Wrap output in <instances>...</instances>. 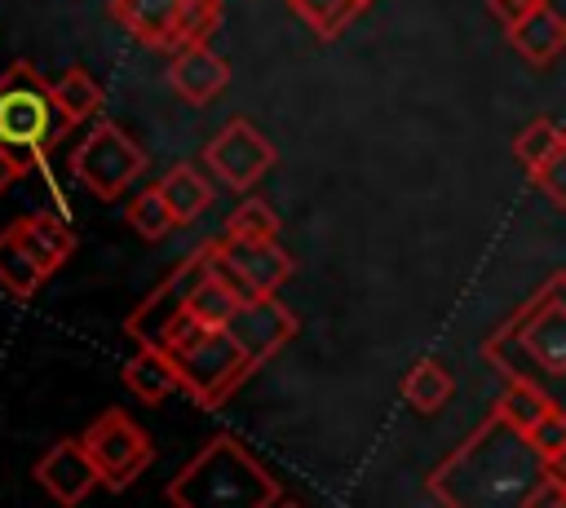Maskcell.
Returning <instances> with one entry per match:
<instances>
[{
	"label": "cell",
	"mask_w": 566,
	"mask_h": 508,
	"mask_svg": "<svg viewBox=\"0 0 566 508\" xmlns=\"http://www.w3.org/2000/svg\"><path fill=\"white\" fill-rule=\"evenodd\" d=\"M75 442H80L97 486H106V490H128L155 464L150 433L124 411H102Z\"/></svg>",
	"instance_id": "cell-7"
},
{
	"label": "cell",
	"mask_w": 566,
	"mask_h": 508,
	"mask_svg": "<svg viewBox=\"0 0 566 508\" xmlns=\"http://www.w3.org/2000/svg\"><path fill=\"white\" fill-rule=\"evenodd\" d=\"M279 230H283L279 212L265 199H256V194L239 199V208L226 216V234L243 239V243H279Z\"/></svg>",
	"instance_id": "cell-24"
},
{
	"label": "cell",
	"mask_w": 566,
	"mask_h": 508,
	"mask_svg": "<svg viewBox=\"0 0 566 508\" xmlns=\"http://www.w3.org/2000/svg\"><path fill=\"white\" fill-rule=\"evenodd\" d=\"M203 163H212V172H217L230 190H252V186L274 168V146L261 137L256 124L230 119V124L203 146Z\"/></svg>",
	"instance_id": "cell-12"
},
{
	"label": "cell",
	"mask_w": 566,
	"mask_h": 508,
	"mask_svg": "<svg viewBox=\"0 0 566 508\" xmlns=\"http://www.w3.org/2000/svg\"><path fill=\"white\" fill-rule=\"evenodd\" d=\"M62 133L66 124L53 106L49 80L31 62H13L0 75V155H9L18 172L27 177L35 163L49 159Z\"/></svg>",
	"instance_id": "cell-5"
},
{
	"label": "cell",
	"mask_w": 566,
	"mask_h": 508,
	"mask_svg": "<svg viewBox=\"0 0 566 508\" xmlns=\"http://www.w3.org/2000/svg\"><path fill=\"white\" fill-rule=\"evenodd\" d=\"M544 473L548 464L535 455L526 433L486 411V420L429 473L424 490L442 508H526Z\"/></svg>",
	"instance_id": "cell-1"
},
{
	"label": "cell",
	"mask_w": 566,
	"mask_h": 508,
	"mask_svg": "<svg viewBox=\"0 0 566 508\" xmlns=\"http://www.w3.org/2000/svg\"><path fill=\"white\" fill-rule=\"evenodd\" d=\"M18 177H22V172H18V163H13L9 155H0V190H9Z\"/></svg>",
	"instance_id": "cell-32"
},
{
	"label": "cell",
	"mask_w": 566,
	"mask_h": 508,
	"mask_svg": "<svg viewBox=\"0 0 566 508\" xmlns=\"http://www.w3.org/2000/svg\"><path fill=\"white\" fill-rule=\"evenodd\" d=\"M124 221L142 234V239H164V234H172L177 225H172V216H168V208H164V199H159V190L155 186H146V190H137L133 199H128V208H124Z\"/></svg>",
	"instance_id": "cell-26"
},
{
	"label": "cell",
	"mask_w": 566,
	"mask_h": 508,
	"mask_svg": "<svg viewBox=\"0 0 566 508\" xmlns=\"http://www.w3.org/2000/svg\"><path fill=\"white\" fill-rule=\"evenodd\" d=\"M208 247H212V269L226 283H234V292L243 300L274 296L296 269V261L283 252V243H243V239L221 234V239H208Z\"/></svg>",
	"instance_id": "cell-10"
},
{
	"label": "cell",
	"mask_w": 566,
	"mask_h": 508,
	"mask_svg": "<svg viewBox=\"0 0 566 508\" xmlns=\"http://www.w3.org/2000/svg\"><path fill=\"white\" fill-rule=\"evenodd\" d=\"M35 481H40V486L62 504V508L84 504V499H88V490L97 486V477H93V468H88V459H84V451H80V442H75V437L53 442V446L35 459Z\"/></svg>",
	"instance_id": "cell-13"
},
{
	"label": "cell",
	"mask_w": 566,
	"mask_h": 508,
	"mask_svg": "<svg viewBox=\"0 0 566 508\" xmlns=\"http://www.w3.org/2000/svg\"><path fill=\"white\" fill-rule=\"evenodd\" d=\"M159 353L168 358L177 389H186L195 398V406L217 411L230 402V393L252 375V362L234 349V340L221 327H199L190 318H181L164 340Z\"/></svg>",
	"instance_id": "cell-4"
},
{
	"label": "cell",
	"mask_w": 566,
	"mask_h": 508,
	"mask_svg": "<svg viewBox=\"0 0 566 508\" xmlns=\"http://www.w3.org/2000/svg\"><path fill=\"white\" fill-rule=\"evenodd\" d=\"M491 411H495V415H504V420H509L517 433H526V428H531V424H535L544 411H553V406H548L544 398L526 393V389H513V384H504V393L491 402Z\"/></svg>",
	"instance_id": "cell-28"
},
{
	"label": "cell",
	"mask_w": 566,
	"mask_h": 508,
	"mask_svg": "<svg viewBox=\"0 0 566 508\" xmlns=\"http://www.w3.org/2000/svg\"><path fill=\"white\" fill-rule=\"evenodd\" d=\"M243 305V296L234 292V283H226L217 269L195 287V296H190V305H186V318L190 322H199V327H226V318L234 314Z\"/></svg>",
	"instance_id": "cell-22"
},
{
	"label": "cell",
	"mask_w": 566,
	"mask_h": 508,
	"mask_svg": "<svg viewBox=\"0 0 566 508\" xmlns=\"http://www.w3.org/2000/svg\"><path fill=\"white\" fill-rule=\"evenodd\" d=\"M557 150H566V133H562V124H557L553 115L526 119V124L517 128V137H513V159L526 168V177H531L544 159H553Z\"/></svg>",
	"instance_id": "cell-21"
},
{
	"label": "cell",
	"mask_w": 566,
	"mask_h": 508,
	"mask_svg": "<svg viewBox=\"0 0 566 508\" xmlns=\"http://www.w3.org/2000/svg\"><path fill=\"white\" fill-rule=\"evenodd\" d=\"M49 93H53V106H57V115H62L66 128L71 124H84L102 106V88H97V80L84 66H66L57 80H49Z\"/></svg>",
	"instance_id": "cell-19"
},
{
	"label": "cell",
	"mask_w": 566,
	"mask_h": 508,
	"mask_svg": "<svg viewBox=\"0 0 566 508\" xmlns=\"http://www.w3.org/2000/svg\"><path fill=\"white\" fill-rule=\"evenodd\" d=\"M270 508H305V504H296V499H274Z\"/></svg>",
	"instance_id": "cell-33"
},
{
	"label": "cell",
	"mask_w": 566,
	"mask_h": 508,
	"mask_svg": "<svg viewBox=\"0 0 566 508\" xmlns=\"http://www.w3.org/2000/svg\"><path fill=\"white\" fill-rule=\"evenodd\" d=\"M0 287H4L9 296H18V300H31V296L44 287V278H40V269L31 265V256L22 252L13 225L0 230Z\"/></svg>",
	"instance_id": "cell-23"
},
{
	"label": "cell",
	"mask_w": 566,
	"mask_h": 508,
	"mask_svg": "<svg viewBox=\"0 0 566 508\" xmlns=\"http://www.w3.org/2000/svg\"><path fill=\"white\" fill-rule=\"evenodd\" d=\"M168 84H172V93H177L181 102L208 106V102H217V97L226 93V84H230V62H226L221 53H212L208 44L181 49V53H172V62H168Z\"/></svg>",
	"instance_id": "cell-14"
},
{
	"label": "cell",
	"mask_w": 566,
	"mask_h": 508,
	"mask_svg": "<svg viewBox=\"0 0 566 508\" xmlns=\"http://www.w3.org/2000/svg\"><path fill=\"white\" fill-rule=\"evenodd\" d=\"M155 190H159V199H164L172 225H190V221L212 203V186L203 181V172H199L195 163H177V168H168V172L159 177Z\"/></svg>",
	"instance_id": "cell-17"
},
{
	"label": "cell",
	"mask_w": 566,
	"mask_h": 508,
	"mask_svg": "<svg viewBox=\"0 0 566 508\" xmlns=\"http://www.w3.org/2000/svg\"><path fill=\"white\" fill-rule=\"evenodd\" d=\"M296 9V18L318 35V40H336L363 9L367 0H287Z\"/></svg>",
	"instance_id": "cell-25"
},
{
	"label": "cell",
	"mask_w": 566,
	"mask_h": 508,
	"mask_svg": "<svg viewBox=\"0 0 566 508\" xmlns=\"http://www.w3.org/2000/svg\"><path fill=\"white\" fill-rule=\"evenodd\" d=\"M531 186H539L553 208H566V150H557L553 159H544V163L531 172Z\"/></svg>",
	"instance_id": "cell-29"
},
{
	"label": "cell",
	"mask_w": 566,
	"mask_h": 508,
	"mask_svg": "<svg viewBox=\"0 0 566 508\" xmlns=\"http://www.w3.org/2000/svg\"><path fill=\"white\" fill-rule=\"evenodd\" d=\"M526 508H566V477H562V468H548L539 477V486L531 490Z\"/></svg>",
	"instance_id": "cell-30"
},
{
	"label": "cell",
	"mask_w": 566,
	"mask_h": 508,
	"mask_svg": "<svg viewBox=\"0 0 566 508\" xmlns=\"http://www.w3.org/2000/svg\"><path fill=\"white\" fill-rule=\"evenodd\" d=\"M164 499L172 508H270L283 490L239 437L217 433L164 486Z\"/></svg>",
	"instance_id": "cell-3"
},
{
	"label": "cell",
	"mask_w": 566,
	"mask_h": 508,
	"mask_svg": "<svg viewBox=\"0 0 566 508\" xmlns=\"http://www.w3.org/2000/svg\"><path fill=\"white\" fill-rule=\"evenodd\" d=\"M208 274H212V247L199 243V247H195L190 256H181V261L150 287V296L124 318L128 340H133L137 349H159V340L186 318V305H190L195 287H199Z\"/></svg>",
	"instance_id": "cell-9"
},
{
	"label": "cell",
	"mask_w": 566,
	"mask_h": 508,
	"mask_svg": "<svg viewBox=\"0 0 566 508\" xmlns=\"http://www.w3.org/2000/svg\"><path fill=\"white\" fill-rule=\"evenodd\" d=\"M13 234H18L22 252L31 256V265L40 269V278L57 274L62 261L75 252V230H71L57 212H31V216H18V221H13Z\"/></svg>",
	"instance_id": "cell-15"
},
{
	"label": "cell",
	"mask_w": 566,
	"mask_h": 508,
	"mask_svg": "<svg viewBox=\"0 0 566 508\" xmlns=\"http://www.w3.org/2000/svg\"><path fill=\"white\" fill-rule=\"evenodd\" d=\"M124 384L133 398H142L146 406H159L172 389H177V375L168 367V358L159 349H137L128 362H124Z\"/></svg>",
	"instance_id": "cell-20"
},
{
	"label": "cell",
	"mask_w": 566,
	"mask_h": 508,
	"mask_svg": "<svg viewBox=\"0 0 566 508\" xmlns=\"http://www.w3.org/2000/svg\"><path fill=\"white\" fill-rule=\"evenodd\" d=\"M504 35H509V44L517 49V57L531 62V66H553V62L562 57V49H566V22H562V13L553 9V0L539 4L535 13H526V18H522L517 27H509Z\"/></svg>",
	"instance_id": "cell-16"
},
{
	"label": "cell",
	"mask_w": 566,
	"mask_h": 508,
	"mask_svg": "<svg viewBox=\"0 0 566 508\" xmlns=\"http://www.w3.org/2000/svg\"><path fill=\"white\" fill-rule=\"evenodd\" d=\"M71 172H75V181H80L93 199L111 203V199H119V194L146 172V150H142L119 124L97 119V124L88 128V137L75 146Z\"/></svg>",
	"instance_id": "cell-8"
},
{
	"label": "cell",
	"mask_w": 566,
	"mask_h": 508,
	"mask_svg": "<svg viewBox=\"0 0 566 508\" xmlns=\"http://www.w3.org/2000/svg\"><path fill=\"white\" fill-rule=\"evenodd\" d=\"M539 4H548V0H486V9H491V18L509 31V27H517L526 13H535Z\"/></svg>",
	"instance_id": "cell-31"
},
{
	"label": "cell",
	"mask_w": 566,
	"mask_h": 508,
	"mask_svg": "<svg viewBox=\"0 0 566 508\" xmlns=\"http://www.w3.org/2000/svg\"><path fill=\"white\" fill-rule=\"evenodd\" d=\"M367 4H371V0H367Z\"/></svg>",
	"instance_id": "cell-34"
},
{
	"label": "cell",
	"mask_w": 566,
	"mask_h": 508,
	"mask_svg": "<svg viewBox=\"0 0 566 508\" xmlns=\"http://www.w3.org/2000/svg\"><path fill=\"white\" fill-rule=\"evenodd\" d=\"M221 331L234 340V349H239V353L252 362V371H256V367L270 362L287 340H296L301 322H296V314H292L279 296H252V300H243V305L226 318Z\"/></svg>",
	"instance_id": "cell-11"
},
{
	"label": "cell",
	"mask_w": 566,
	"mask_h": 508,
	"mask_svg": "<svg viewBox=\"0 0 566 508\" xmlns=\"http://www.w3.org/2000/svg\"><path fill=\"white\" fill-rule=\"evenodd\" d=\"M482 358L504 375V384L526 389L544 398L548 406H562V375H566V278L548 274L544 287L513 309L509 322H500Z\"/></svg>",
	"instance_id": "cell-2"
},
{
	"label": "cell",
	"mask_w": 566,
	"mask_h": 508,
	"mask_svg": "<svg viewBox=\"0 0 566 508\" xmlns=\"http://www.w3.org/2000/svg\"><path fill=\"white\" fill-rule=\"evenodd\" d=\"M111 22L150 49L181 53L208 44L221 27V0H111Z\"/></svg>",
	"instance_id": "cell-6"
},
{
	"label": "cell",
	"mask_w": 566,
	"mask_h": 508,
	"mask_svg": "<svg viewBox=\"0 0 566 508\" xmlns=\"http://www.w3.org/2000/svg\"><path fill=\"white\" fill-rule=\"evenodd\" d=\"M455 380H451V367L442 358H420L407 375H402V402L416 411V415H438L451 398Z\"/></svg>",
	"instance_id": "cell-18"
},
{
	"label": "cell",
	"mask_w": 566,
	"mask_h": 508,
	"mask_svg": "<svg viewBox=\"0 0 566 508\" xmlns=\"http://www.w3.org/2000/svg\"><path fill=\"white\" fill-rule=\"evenodd\" d=\"M526 442L535 446V455H539L548 468H562V459H566V411H562V406L544 411V415L526 428Z\"/></svg>",
	"instance_id": "cell-27"
}]
</instances>
